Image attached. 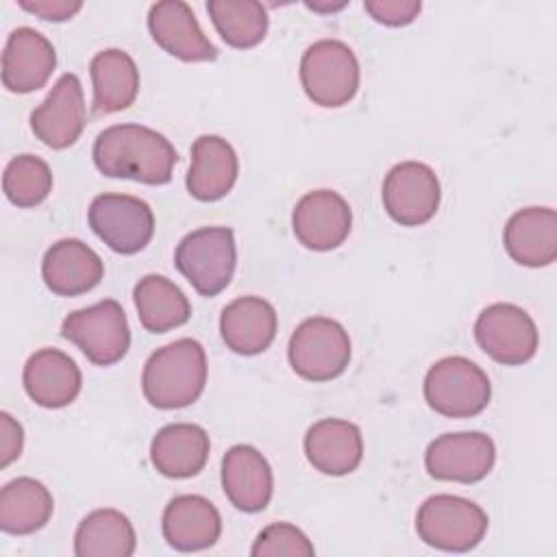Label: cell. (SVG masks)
I'll return each mask as SVG.
<instances>
[{"label":"cell","mask_w":557,"mask_h":557,"mask_svg":"<svg viewBox=\"0 0 557 557\" xmlns=\"http://www.w3.org/2000/svg\"><path fill=\"white\" fill-rule=\"evenodd\" d=\"M61 335L72 342L94 366H113L131 348V326L122 305L104 298L65 315Z\"/></svg>","instance_id":"8"},{"label":"cell","mask_w":557,"mask_h":557,"mask_svg":"<svg viewBox=\"0 0 557 557\" xmlns=\"http://www.w3.org/2000/svg\"><path fill=\"white\" fill-rule=\"evenodd\" d=\"M496 461L494 440L479 431L444 433L435 437L424 453L426 472L437 481L479 483Z\"/></svg>","instance_id":"12"},{"label":"cell","mask_w":557,"mask_h":557,"mask_svg":"<svg viewBox=\"0 0 557 557\" xmlns=\"http://www.w3.org/2000/svg\"><path fill=\"white\" fill-rule=\"evenodd\" d=\"M381 198L394 222L400 226H420L437 213L442 187L433 168L426 163L400 161L385 174Z\"/></svg>","instance_id":"11"},{"label":"cell","mask_w":557,"mask_h":557,"mask_svg":"<svg viewBox=\"0 0 557 557\" xmlns=\"http://www.w3.org/2000/svg\"><path fill=\"white\" fill-rule=\"evenodd\" d=\"M348 331L333 318L313 315L302 320L287 344L292 370L313 383L337 379L350 361Z\"/></svg>","instance_id":"6"},{"label":"cell","mask_w":557,"mask_h":557,"mask_svg":"<svg viewBox=\"0 0 557 557\" xmlns=\"http://www.w3.org/2000/svg\"><path fill=\"white\" fill-rule=\"evenodd\" d=\"M292 228L305 248L326 252L346 242L352 228V211L337 191L315 189L296 202Z\"/></svg>","instance_id":"14"},{"label":"cell","mask_w":557,"mask_h":557,"mask_svg":"<svg viewBox=\"0 0 557 557\" xmlns=\"http://www.w3.org/2000/svg\"><path fill=\"white\" fill-rule=\"evenodd\" d=\"M148 30L159 48L185 63L218 59V48L202 33L189 4L181 0L154 2L148 11Z\"/></svg>","instance_id":"15"},{"label":"cell","mask_w":557,"mask_h":557,"mask_svg":"<svg viewBox=\"0 0 557 557\" xmlns=\"http://www.w3.org/2000/svg\"><path fill=\"white\" fill-rule=\"evenodd\" d=\"M91 157L100 174L144 185L170 183L178 163V152L170 139L144 124H113L104 128L94 141Z\"/></svg>","instance_id":"1"},{"label":"cell","mask_w":557,"mask_h":557,"mask_svg":"<svg viewBox=\"0 0 557 557\" xmlns=\"http://www.w3.org/2000/svg\"><path fill=\"white\" fill-rule=\"evenodd\" d=\"M359 61L348 44L320 39L302 52L300 83L313 104L324 109L348 104L359 91Z\"/></svg>","instance_id":"5"},{"label":"cell","mask_w":557,"mask_h":557,"mask_svg":"<svg viewBox=\"0 0 557 557\" xmlns=\"http://www.w3.org/2000/svg\"><path fill=\"white\" fill-rule=\"evenodd\" d=\"M474 339L481 350L503 366H522L537 352L540 333L533 318L513 302L485 307L474 322Z\"/></svg>","instance_id":"10"},{"label":"cell","mask_w":557,"mask_h":557,"mask_svg":"<svg viewBox=\"0 0 557 557\" xmlns=\"http://www.w3.org/2000/svg\"><path fill=\"white\" fill-rule=\"evenodd\" d=\"M104 276L100 255L76 237L54 242L41 259V278L57 296H81L91 292Z\"/></svg>","instance_id":"18"},{"label":"cell","mask_w":557,"mask_h":557,"mask_svg":"<svg viewBox=\"0 0 557 557\" xmlns=\"http://www.w3.org/2000/svg\"><path fill=\"white\" fill-rule=\"evenodd\" d=\"M363 9L379 24L398 28V26L411 24L418 17L422 2L420 0H366Z\"/></svg>","instance_id":"33"},{"label":"cell","mask_w":557,"mask_h":557,"mask_svg":"<svg viewBox=\"0 0 557 557\" xmlns=\"http://www.w3.org/2000/svg\"><path fill=\"white\" fill-rule=\"evenodd\" d=\"M250 555L255 557H311L315 555L309 537L289 522H272L257 535Z\"/></svg>","instance_id":"32"},{"label":"cell","mask_w":557,"mask_h":557,"mask_svg":"<svg viewBox=\"0 0 557 557\" xmlns=\"http://www.w3.org/2000/svg\"><path fill=\"white\" fill-rule=\"evenodd\" d=\"M52 511L50 490L33 476H17L0 490V529L4 533L30 535L48 524Z\"/></svg>","instance_id":"27"},{"label":"cell","mask_w":557,"mask_h":557,"mask_svg":"<svg viewBox=\"0 0 557 557\" xmlns=\"http://www.w3.org/2000/svg\"><path fill=\"white\" fill-rule=\"evenodd\" d=\"M209 450V433L200 424L174 422L152 437L150 461L168 479H189L207 466Z\"/></svg>","instance_id":"25"},{"label":"cell","mask_w":557,"mask_h":557,"mask_svg":"<svg viewBox=\"0 0 557 557\" xmlns=\"http://www.w3.org/2000/svg\"><path fill=\"white\" fill-rule=\"evenodd\" d=\"M239 174L235 148L220 135H200L191 144V165L185 178L187 191L200 202L224 198Z\"/></svg>","instance_id":"23"},{"label":"cell","mask_w":557,"mask_h":557,"mask_svg":"<svg viewBox=\"0 0 557 557\" xmlns=\"http://www.w3.org/2000/svg\"><path fill=\"white\" fill-rule=\"evenodd\" d=\"M346 7V2H337V4H318V2H307V9H311V11H320V13H333V11H339V9H344Z\"/></svg>","instance_id":"36"},{"label":"cell","mask_w":557,"mask_h":557,"mask_svg":"<svg viewBox=\"0 0 557 557\" xmlns=\"http://www.w3.org/2000/svg\"><path fill=\"white\" fill-rule=\"evenodd\" d=\"M207 385V355L200 342L181 337L157 348L141 372V392L157 409H183Z\"/></svg>","instance_id":"2"},{"label":"cell","mask_w":557,"mask_h":557,"mask_svg":"<svg viewBox=\"0 0 557 557\" xmlns=\"http://www.w3.org/2000/svg\"><path fill=\"white\" fill-rule=\"evenodd\" d=\"M507 255L527 268H544L557 259V213L548 207L516 211L503 231Z\"/></svg>","instance_id":"22"},{"label":"cell","mask_w":557,"mask_h":557,"mask_svg":"<svg viewBox=\"0 0 557 557\" xmlns=\"http://www.w3.org/2000/svg\"><path fill=\"white\" fill-rule=\"evenodd\" d=\"M20 7L41 20L48 22H65L74 17L81 9L83 2H70V0H22Z\"/></svg>","instance_id":"35"},{"label":"cell","mask_w":557,"mask_h":557,"mask_svg":"<svg viewBox=\"0 0 557 557\" xmlns=\"http://www.w3.org/2000/svg\"><path fill=\"white\" fill-rule=\"evenodd\" d=\"M24 446V431L22 424L9 413H0V466L7 468L22 455Z\"/></svg>","instance_id":"34"},{"label":"cell","mask_w":557,"mask_h":557,"mask_svg":"<svg viewBox=\"0 0 557 557\" xmlns=\"http://www.w3.org/2000/svg\"><path fill=\"white\" fill-rule=\"evenodd\" d=\"M85 124L87 107L83 85L76 74L65 72L59 76L46 100L33 109L30 128L44 146L63 150L76 144Z\"/></svg>","instance_id":"13"},{"label":"cell","mask_w":557,"mask_h":557,"mask_svg":"<svg viewBox=\"0 0 557 557\" xmlns=\"http://www.w3.org/2000/svg\"><path fill=\"white\" fill-rule=\"evenodd\" d=\"M135 309L148 333H168L191 318V305L183 289L163 274H146L133 289Z\"/></svg>","instance_id":"28"},{"label":"cell","mask_w":557,"mask_h":557,"mask_svg":"<svg viewBox=\"0 0 557 557\" xmlns=\"http://www.w3.org/2000/svg\"><path fill=\"white\" fill-rule=\"evenodd\" d=\"M278 326L272 302L259 296H239L220 313V335L237 355H259L270 348Z\"/></svg>","instance_id":"24"},{"label":"cell","mask_w":557,"mask_h":557,"mask_svg":"<svg viewBox=\"0 0 557 557\" xmlns=\"http://www.w3.org/2000/svg\"><path fill=\"white\" fill-rule=\"evenodd\" d=\"M91 231L117 255L144 250L154 235V213L150 205L128 194H100L87 211Z\"/></svg>","instance_id":"9"},{"label":"cell","mask_w":557,"mask_h":557,"mask_svg":"<svg viewBox=\"0 0 557 557\" xmlns=\"http://www.w3.org/2000/svg\"><path fill=\"white\" fill-rule=\"evenodd\" d=\"M135 548V529L117 509H94L74 533L76 557H131Z\"/></svg>","instance_id":"29"},{"label":"cell","mask_w":557,"mask_h":557,"mask_svg":"<svg viewBox=\"0 0 557 557\" xmlns=\"http://www.w3.org/2000/svg\"><path fill=\"white\" fill-rule=\"evenodd\" d=\"M220 476L226 498L239 511L257 513L270 505L274 492L272 468L255 446H231L222 457Z\"/></svg>","instance_id":"17"},{"label":"cell","mask_w":557,"mask_h":557,"mask_svg":"<svg viewBox=\"0 0 557 557\" xmlns=\"http://www.w3.org/2000/svg\"><path fill=\"white\" fill-rule=\"evenodd\" d=\"M57 67L54 46L39 30L20 26L11 30L2 52V85L13 94L41 89Z\"/></svg>","instance_id":"16"},{"label":"cell","mask_w":557,"mask_h":557,"mask_svg":"<svg viewBox=\"0 0 557 557\" xmlns=\"http://www.w3.org/2000/svg\"><path fill=\"white\" fill-rule=\"evenodd\" d=\"M305 457L322 474L344 476L359 468L363 459V437L355 422L324 418L305 433Z\"/></svg>","instance_id":"21"},{"label":"cell","mask_w":557,"mask_h":557,"mask_svg":"<svg viewBox=\"0 0 557 557\" xmlns=\"http://www.w3.org/2000/svg\"><path fill=\"white\" fill-rule=\"evenodd\" d=\"M490 527L487 513L472 500L453 494L429 496L416 513L418 537L437 550L468 553L481 544Z\"/></svg>","instance_id":"4"},{"label":"cell","mask_w":557,"mask_h":557,"mask_svg":"<svg viewBox=\"0 0 557 557\" xmlns=\"http://www.w3.org/2000/svg\"><path fill=\"white\" fill-rule=\"evenodd\" d=\"M2 189L15 207H37L52 191V170L41 157L17 154L4 168Z\"/></svg>","instance_id":"31"},{"label":"cell","mask_w":557,"mask_h":557,"mask_svg":"<svg viewBox=\"0 0 557 557\" xmlns=\"http://www.w3.org/2000/svg\"><path fill=\"white\" fill-rule=\"evenodd\" d=\"M492 396L487 374L466 357H444L424 376L426 405L446 418L479 416Z\"/></svg>","instance_id":"7"},{"label":"cell","mask_w":557,"mask_h":557,"mask_svg":"<svg viewBox=\"0 0 557 557\" xmlns=\"http://www.w3.org/2000/svg\"><path fill=\"white\" fill-rule=\"evenodd\" d=\"M94 85V111L117 113L128 109L139 94V70L133 57L120 48H107L89 61Z\"/></svg>","instance_id":"26"},{"label":"cell","mask_w":557,"mask_h":557,"mask_svg":"<svg viewBox=\"0 0 557 557\" xmlns=\"http://www.w3.org/2000/svg\"><path fill=\"white\" fill-rule=\"evenodd\" d=\"M174 265L200 296H218L228 287L237 265L233 228L202 226L187 233L176 246Z\"/></svg>","instance_id":"3"},{"label":"cell","mask_w":557,"mask_h":557,"mask_svg":"<svg viewBox=\"0 0 557 557\" xmlns=\"http://www.w3.org/2000/svg\"><path fill=\"white\" fill-rule=\"evenodd\" d=\"M207 13L231 48H255L268 35V11L257 0H209Z\"/></svg>","instance_id":"30"},{"label":"cell","mask_w":557,"mask_h":557,"mask_svg":"<svg viewBox=\"0 0 557 557\" xmlns=\"http://www.w3.org/2000/svg\"><path fill=\"white\" fill-rule=\"evenodd\" d=\"M161 531L174 550H205L220 540L222 516L209 498L200 494H181L165 505Z\"/></svg>","instance_id":"19"},{"label":"cell","mask_w":557,"mask_h":557,"mask_svg":"<svg viewBox=\"0 0 557 557\" xmlns=\"http://www.w3.org/2000/svg\"><path fill=\"white\" fill-rule=\"evenodd\" d=\"M24 389L33 403L46 409H61L76 400L83 387V374L76 361L59 348L33 352L22 372Z\"/></svg>","instance_id":"20"}]
</instances>
